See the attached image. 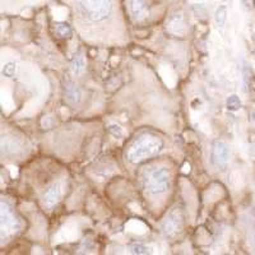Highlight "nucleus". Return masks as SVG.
I'll return each mask as SVG.
<instances>
[{"label": "nucleus", "instance_id": "nucleus-1", "mask_svg": "<svg viewBox=\"0 0 255 255\" xmlns=\"http://www.w3.org/2000/svg\"><path fill=\"white\" fill-rule=\"evenodd\" d=\"M163 143L158 136L145 134L139 136L128 151V158L131 163H138L148 157L156 156L162 149Z\"/></svg>", "mask_w": 255, "mask_h": 255}, {"label": "nucleus", "instance_id": "nucleus-9", "mask_svg": "<svg viewBox=\"0 0 255 255\" xmlns=\"http://www.w3.org/2000/svg\"><path fill=\"white\" fill-rule=\"evenodd\" d=\"M65 96H67L68 101H70L72 104H76V102H78L81 100L82 92L76 84L70 82V83H68L65 86Z\"/></svg>", "mask_w": 255, "mask_h": 255}, {"label": "nucleus", "instance_id": "nucleus-17", "mask_svg": "<svg viewBox=\"0 0 255 255\" xmlns=\"http://www.w3.org/2000/svg\"><path fill=\"white\" fill-rule=\"evenodd\" d=\"M241 3L248 10H252L253 6H254V0H241Z\"/></svg>", "mask_w": 255, "mask_h": 255}, {"label": "nucleus", "instance_id": "nucleus-18", "mask_svg": "<svg viewBox=\"0 0 255 255\" xmlns=\"http://www.w3.org/2000/svg\"><path fill=\"white\" fill-rule=\"evenodd\" d=\"M253 122H254V123H255V113H254V114H253Z\"/></svg>", "mask_w": 255, "mask_h": 255}, {"label": "nucleus", "instance_id": "nucleus-13", "mask_svg": "<svg viewBox=\"0 0 255 255\" xmlns=\"http://www.w3.org/2000/svg\"><path fill=\"white\" fill-rule=\"evenodd\" d=\"M55 31L60 37H69L72 35V29L67 23H56Z\"/></svg>", "mask_w": 255, "mask_h": 255}, {"label": "nucleus", "instance_id": "nucleus-12", "mask_svg": "<svg viewBox=\"0 0 255 255\" xmlns=\"http://www.w3.org/2000/svg\"><path fill=\"white\" fill-rule=\"evenodd\" d=\"M72 70L76 73V74H81V73L84 70V59L81 54H78V55H76L74 58H73Z\"/></svg>", "mask_w": 255, "mask_h": 255}, {"label": "nucleus", "instance_id": "nucleus-4", "mask_svg": "<svg viewBox=\"0 0 255 255\" xmlns=\"http://www.w3.org/2000/svg\"><path fill=\"white\" fill-rule=\"evenodd\" d=\"M0 216H1V235L4 236V234L8 235V234H12V232L17 231V220H15L10 207L4 200L1 202V212H0Z\"/></svg>", "mask_w": 255, "mask_h": 255}, {"label": "nucleus", "instance_id": "nucleus-8", "mask_svg": "<svg viewBox=\"0 0 255 255\" xmlns=\"http://www.w3.org/2000/svg\"><path fill=\"white\" fill-rule=\"evenodd\" d=\"M130 12L135 19L143 20L149 15V8L145 0H130Z\"/></svg>", "mask_w": 255, "mask_h": 255}, {"label": "nucleus", "instance_id": "nucleus-15", "mask_svg": "<svg viewBox=\"0 0 255 255\" xmlns=\"http://www.w3.org/2000/svg\"><path fill=\"white\" fill-rule=\"evenodd\" d=\"M108 129L114 138H118V139H120V138H123V136H124V130H123V128L120 127V125L110 124L109 125Z\"/></svg>", "mask_w": 255, "mask_h": 255}, {"label": "nucleus", "instance_id": "nucleus-10", "mask_svg": "<svg viewBox=\"0 0 255 255\" xmlns=\"http://www.w3.org/2000/svg\"><path fill=\"white\" fill-rule=\"evenodd\" d=\"M216 23H217L218 27H223L225 23H226L227 19V8L225 5H221L220 8L216 10V15H215Z\"/></svg>", "mask_w": 255, "mask_h": 255}, {"label": "nucleus", "instance_id": "nucleus-16", "mask_svg": "<svg viewBox=\"0 0 255 255\" xmlns=\"http://www.w3.org/2000/svg\"><path fill=\"white\" fill-rule=\"evenodd\" d=\"M15 73V64L12 63V61H9V63L4 64L3 67V74L5 77H13Z\"/></svg>", "mask_w": 255, "mask_h": 255}, {"label": "nucleus", "instance_id": "nucleus-5", "mask_svg": "<svg viewBox=\"0 0 255 255\" xmlns=\"http://www.w3.org/2000/svg\"><path fill=\"white\" fill-rule=\"evenodd\" d=\"M211 158L213 165H226L230 159V148L227 143L222 142V140H217L212 145Z\"/></svg>", "mask_w": 255, "mask_h": 255}, {"label": "nucleus", "instance_id": "nucleus-11", "mask_svg": "<svg viewBox=\"0 0 255 255\" xmlns=\"http://www.w3.org/2000/svg\"><path fill=\"white\" fill-rule=\"evenodd\" d=\"M241 100L239 99L238 95H231L227 97L226 106L230 111H238L241 109Z\"/></svg>", "mask_w": 255, "mask_h": 255}, {"label": "nucleus", "instance_id": "nucleus-14", "mask_svg": "<svg viewBox=\"0 0 255 255\" xmlns=\"http://www.w3.org/2000/svg\"><path fill=\"white\" fill-rule=\"evenodd\" d=\"M131 254H138V255H143V254H149L151 253V248L145 247V245H142V244H134L129 248Z\"/></svg>", "mask_w": 255, "mask_h": 255}, {"label": "nucleus", "instance_id": "nucleus-3", "mask_svg": "<svg viewBox=\"0 0 255 255\" xmlns=\"http://www.w3.org/2000/svg\"><path fill=\"white\" fill-rule=\"evenodd\" d=\"M144 186L152 194H162L170 186V175L165 167H154L145 171Z\"/></svg>", "mask_w": 255, "mask_h": 255}, {"label": "nucleus", "instance_id": "nucleus-6", "mask_svg": "<svg viewBox=\"0 0 255 255\" xmlns=\"http://www.w3.org/2000/svg\"><path fill=\"white\" fill-rule=\"evenodd\" d=\"M181 218L183 217H181V213H180L179 211H172L162 223L163 234L167 236L174 235L175 232H176L177 230L180 229V226H181V222H183Z\"/></svg>", "mask_w": 255, "mask_h": 255}, {"label": "nucleus", "instance_id": "nucleus-2", "mask_svg": "<svg viewBox=\"0 0 255 255\" xmlns=\"http://www.w3.org/2000/svg\"><path fill=\"white\" fill-rule=\"evenodd\" d=\"M79 14L91 22H101L110 15L113 0H77Z\"/></svg>", "mask_w": 255, "mask_h": 255}, {"label": "nucleus", "instance_id": "nucleus-7", "mask_svg": "<svg viewBox=\"0 0 255 255\" xmlns=\"http://www.w3.org/2000/svg\"><path fill=\"white\" fill-rule=\"evenodd\" d=\"M61 198V189L59 185H52L51 188L47 189L45 191L44 197H42V204L45 208H52L54 206L59 203V200Z\"/></svg>", "mask_w": 255, "mask_h": 255}]
</instances>
